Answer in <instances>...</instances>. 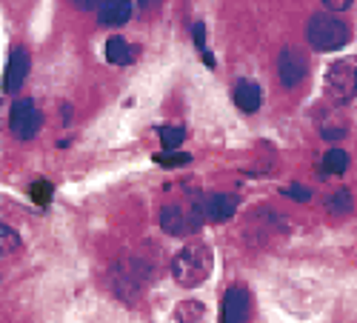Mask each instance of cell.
Returning a JSON list of instances; mask_svg holds the SVG:
<instances>
[{"mask_svg":"<svg viewBox=\"0 0 357 323\" xmlns=\"http://www.w3.org/2000/svg\"><path fill=\"white\" fill-rule=\"evenodd\" d=\"M212 266H215L212 249L195 241V243H186L172 257V278L186 289H195V286L206 283V278L212 275Z\"/></svg>","mask_w":357,"mask_h":323,"instance_id":"obj_1","label":"cell"},{"mask_svg":"<svg viewBox=\"0 0 357 323\" xmlns=\"http://www.w3.org/2000/svg\"><path fill=\"white\" fill-rule=\"evenodd\" d=\"M306 38L314 52H335L351 40V29L332 12H317L309 17Z\"/></svg>","mask_w":357,"mask_h":323,"instance_id":"obj_2","label":"cell"},{"mask_svg":"<svg viewBox=\"0 0 357 323\" xmlns=\"http://www.w3.org/2000/svg\"><path fill=\"white\" fill-rule=\"evenodd\" d=\"M323 86H326V95H329V100L349 103L357 95V54H349V57L335 61L329 69H326Z\"/></svg>","mask_w":357,"mask_h":323,"instance_id":"obj_3","label":"cell"},{"mask_svg":"<svg viewBox=\"0 0 357 323\" xmlns=\"http://www.w3.org/2000/svg\"><path fill=\"white\" fill-rule=\"evenodd\" d=\"M149 283V266L140 257H126L114 266V292L126 301H135Z\"/></svg>","mask_w":357,"mask_h":323,"instance_id":"obj_4","label":"cell"},{"mask_svg":"<svg viewBox=\"0 0 357 323\" xmlns=\"http://www.w3.org/2000/svg\"><path fill=\"white\" fill-rule=\"evenodd\" d=\"M309 75V54L301 46H286L278 54V80L286 89H294L297 83H303Z\"/></svg>","mask_w":357,"mask_h":323,"instance_id":"obj_5","label":"cell"},{"mask_svg":"<svg viewBox=\"0 0 357 323\" xmlns=\"http://www.w3.org/2000/svg\"><path fill=\"white\" fill-rule=\"evenodd\" d=\"M40 123H43V114L40 109L32 103V100H17L9 112V129L17 140H32L38 132H40Z\"/></svg>","mask_w":357,"mask_h":323,"instance_id":"obj_6","label":"cell"},{"mask_svg":"<svg viewBox=\"0 0 357 323\" xmlns=\"http://www.w3.org/2000/svg\"><path fill=\"white\" fill-rule=\"evenodd\" d=\"M160 226H163V232L174 234V238H183V234L197 232L203 226V220H200L195 206L186 209V206H177V203H169V206H163V212H160Z\"/></svg>","mask_w":357,"mask_h":323,"instance_id":"obj_7","label":"cell"},{"mask_svg":"<svg viewBox=\"0 0 357 323\" xmlns=\"http://www.w3.org/2000/svg\"><path fill=\"white\" fill-rule=\"evenodd\" d=\"M237 200L234 195H220V192H215V195H203V197H197L192 206L197 209V215H200V220L203 223H220V220H226V218H231L234 212H237Z\"/></svg>","mask_w":357,"mask_h":323,"instance_id":"obj_8","label":"cell"},{"mask_svg":"<svg viewBox=\"0 0 357 323\" xmlns=\"http://www.w3.org/2000/svg\"><path fill=\"white\" fill-rule=\"evenodd\" d=\"M223 323H249L252 317V295L246 286H229L223 295Z\"/></svg>","mask_w":357,"mask_h":323,"instance_id":"obj_9","label":"cell"},{"mask_svg":"<svg viewBox=\"0 0 357 323\" xmlns=\"http://www.w3.org/2000/svg\"><path fill=\"white\" fill-rule=\"evenodd\" d=\"M29 69H32V57H29V52L26 49H12L9 63H6L3 89L6 92H17L23 86V80H26V75H29Z\"/></svg>","mask_w":357,"mask_h":323,"instance_id":"obj_10","label":"cell"},{"mask_svg":"<svg viewBox=\"0 0 357 323\" xmlns=\"http://www.w3.org/2000/svg\"><path fill=\"white\" fill-rule=\"evenodd\" d=\"M231 98H234V106L243 109V112H257L260 103H263V92L255 80H237L234 89H231Z\"/></svg>","mask_w":357,"mask_h":323,"instance_id":"obj_11","label":"cell"},{"mask_svg":"<svg viewBox=\"0 0 357 323\" xmlns=\"http://www.w3.org/2000/svg\"><path fill=\"white\" fill-rule=\"evenodd\" d=\"M132 17V3L129 0H106L98 6V20L103 26H123Z\"/></svg>","mask_w":357,"mask_h":323,"instance_id":"obj_12","label":"cell"},{"mask_svg":"<svg viewBox=\"0 0 357 323\" xmlns=\"http://www.w3.org/2000/svg\"><path fill=\"white\" fill-rule=\"evenodd\" d=\"M106 61L114 63V66H129V63L135 61V52H132L129 40L121 38V35L109 38V40H106Z\"/></svg>","mask_w":357,"mask_h":323,"instance_id":"obj_13","label":"cell"},{"mask_svg":"<svg viewBox=\"0 0 357 323\" xmlns=\"http://www.w3.org/2000/svg\"><path fill=\"white\" fill-rule=\"evenodd\" d=\"M177 323H212L209 320V309H206L200 301H181L174 309Z\"/></svg>","mask_w":357,"mask_h":323,"instance_id":"obj_14","label":"cell"},{"mask_svg":"<svg viewBox=\"0 0 357 323\" xmlns=\"http://www.w3.org/2000/svg\"><path fill=\"white\" fill-rule=\"evenodd\" d=\"M323 169L329 174H343L349 169V155L343 149H329L326 158H323Z\"/></svg>","mask_w":357,"mask_h":323,"instance_id":"obj_15","label":"cell"},{"mask_svg":"<svg viewBox=\"0 0 357 323\" xmlns=\"http://www.w3.org/2000/svg\"><path fill=\"white\" fill-rule=\"evenodd\" d=\"M158 135H160V140H163V146H166V152H174L177 146L183 143L186 129H183V126H160Z\"/></svg>","mask_w":357,"mask_h":323,"instance_id":"obj_16","label":"cell"},{"mask_svg":"<svg viewBox=\"0 0 357 323\" xmlns=\"http://www.w3.org/2000/svg\"><path fill=\"white\" fill-rule=\"evenodd\" d=\"M155 163L163 166V169H177V166L192 163V155H186V152H158Z\"/></svg>","mask_w":357,"mask_h":323,"instance_id":"obj_17","label":"cell"},{"mask_svg":"<svg viewBox=\"0 0 357 323\" xmlns=\"http://www.w3.org/2000/svg\"><path fill=\"white\" fill-rule=\"evenodd\" d=\"M29 195H32V200L38 203V206H46V203L52 200V195H54V186L49 181H35L32 186H29Z\"/></svg>","mask_w":357,"mask_h":323,"instance_id":"obj_18","label":"cell"},{"mask_svg":"<svg viewBox=\"0 0 357 323\" xmlns=\"http://www.w3.org/2000/svg\"><path fill=\"white\" fill-rule=\"evenodd\" d=\"M326 206H329L332 212H337V215L349 212V209H351V195H349V189H340V192H335L329 200H326Z\"/></svg>","mask_w":357,"mask_h":323,"instance_id":"obj_19","label":"cell"},{"mask_svg":"<svg viewBox=\"0 0 357 323\" xmlns=\"http://www.w3.org/2000/svg\"><path fill=\"white\" fill-rule=\"evenodd\" d=\"M0 241H3V255H9L12 249H17V234H15V229H9L6 223L3 226H0Z\"/></svg>","mask_w":357,"mask_h":323,"instance_id":"obj_20","label":"cell"},{"mask_svg":"<svg viewBox=\"0 0 357 323\" xmlns=\"http://www.w3.org/2000/svg\"><path fill=\"white\" fill-rule=\"evenodd\" d=\"M283 195H289V197H294V200H309L312 197V192L306 189V186H301V183H291V186H283Z\"/></svg>","mask_w":357,"mask_h":323,"instance_id":"obj_21","label":"cell"},{"mask_svg":"<svg viewBox=\"0 0 357 323\" xmlns=\"http://www.w3.org/2000/svg\"><path fill=\"white\" fill-rule=\"evenodd\" d=\"M351 3L349 0H329V3H326V12H346Z\"/></svg>","mask_w":357,"mask_h":323,"instance_id":"obj_22","label":"cell"},{"mask_svg":"<svg viewBox=\"0 0 357 323\" xmlns=\"http://www.w3.org/2000/svg\"><path fill=\"white\" fill-rule=\"evenodd\" d=\"M192 29H195V43H197V49L206 54V43H203V23H195Z\"/></svg>","mask_w":357,"mask_h":323,"instance_id":"obj_23","label":"cell"}]
</instances>
